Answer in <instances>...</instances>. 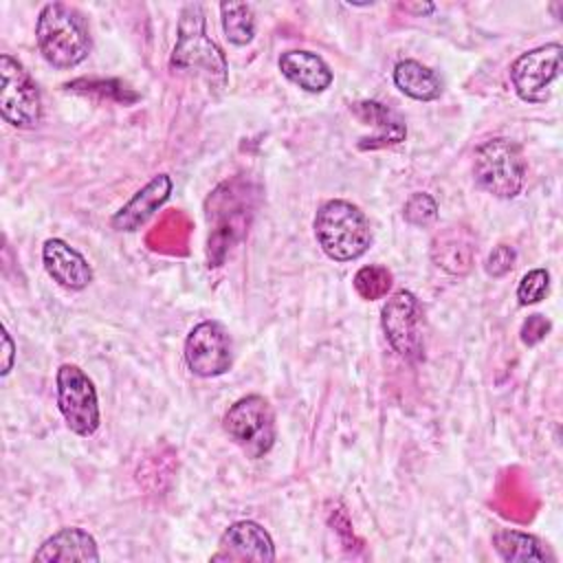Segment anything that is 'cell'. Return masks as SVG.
Returning a JSON list of instances; mask_svg holds the SVG:
<instances>
[{
  "label": "cell",
  "mask_w": 563,
  "mask_h": 563,
  "mask_svg": "<svg viewBox=\"0 0 563 563\" xmlns=\"http://www.w3.org/2000/svg\"><path fill=\"white\" fill-rule=\"evenodd\" d=\"M185 363L191 374L213 378L229 372L233 363V343L220 321H200L185 339Z\"/></svg>",
  "instance_id": "cell-10"
},
{
  "label": "cell",
  "mask_w": 563,
  "mask_h": 563,
  "mask_svg": "<svg viewBox=\"0 0 563 563\" xmlns=\"http://www.w3.org/2000/svg\"><path fill=\"white\" fill-rule=\"evenodd\" d=\"M515 260H517L515 249L508 244H499L488 253V257L484 262V271L493 277H501L515 266Z\"/></svg>",
  "instance_id": "cell-24"
},
{
  "label": "cell",
  "mask_w": 563,
  "mask_h": 563,
  "mask_svg": "<svg viewBox=\"0 0 563 563\" xmlns=\"http://www.w3.org/2000/svg\"><path fill=\"white\" fill-rule=\"evenodd\" d=\"M0 114L18 130H33L42 121V95L29 70L11 55H0Z\"/></svg>",
  "instance_id": "cell-6"
},
{
  "label": "cell",
  "mask_w": 563,
  "mask_h": 563,
  "mask_svg": "<svg viewBox=\"0 0 563 563\" xmlns=\"http://www.w3.org/2000/svg\"><path fill=\"white\" fill-rule=\"evenodd\" d=\"M493 545L504 561H548V550L543 548V543L534 534L521 530H497L493 534Z\"/></svg>",
  "instance_id": "cell-18"
},
{
  "label": "cell",
  "mask_w": 563,
  "mask_h": 563,
  "mask_svg": "<svg viewBox=\"0 0 563 563\" xmlns=\"http://www.w3.org/2000/svg\"><path fill=\"white\" fill-rule=\"evenodd\" d=\"M394 84L416 101H433L442 95L440 77L416 59H402L394 66Z\"/></svg>",
  "instance_id": "cell-17"
},
{
  "label": "cell",
  "mask_w": 563,
  "mask_h": 563,
  "mask_svg": "<svg viewBox=\"0 0 563 563\" xmlns=\"http://www.w3.org/2000/svg\"><path fill=\"white\" fill-rule=\"evenodd\" d=\"M402 216L413 227H427L438 218V202L424 191L411 194L402 207Z\"/></svg>",
  "instance_id": "cell-23"
},
{
  "label": "cell",
  "mask_w": 563,
  "mask_h": 563,
  "mask_svg": "<svg viewBox=\"0 0 563 563\" xmlns=\"http://www.w3.org/2000/svg\"><path fill=\"white\" fill-rule=\"evenodd\" d=\"M172 194V178L167 174L154 176L143 189H139L114 216L112 227L117 231H136Z\"/></svg>",
  "instance_id": "cell-14"
},
{
  "label": "cell",
  "mask_w": 563,
  "mask_h": 563,
  "mask_svg": "<svg viewBox=\"0 0 563 563\" xmlns=\"http://www.w3.org/2000/svg\"><path fill=\"white\" fill-rule=\"evenodd\" d=\"M561 44H543L521 53L510 66V81L519 99L543 103L550 97V86L561 73Z\"/></svg>",
  "instance_id": "cell-9"
},
{
  "label": "cell",
  "mask_w": 563,
  "mask_h": 563,
  "mask_svg": "<svg viewBox=\"0 0 563 563\" xmlns=\"http://www.w3.org/2000/svg\"><path fill=\"white\" fill-rule=\"evenodd\" d=\"M169 66L183 73H198L216 88H224L227 84V57L222 48L207 35L205 11L198 2H189L180 11Z\"/></svg>",
  "instance_id": "cell-2"
},
{
  "label": "cell",
  "mask_w": 563,
  "mask_h": 563,
  "mask_svg": "<svg viewBox=\"0 0 563 563\" xmlns=\"http://www.w3.org/2000/svg\"><path fill=\"white\" fill-rule=\"evenodd\" d=\"M213 561H275V545L271 534L255 521L231 523L218 543Z\"/></svg>",
  "instance_id": "cell-11"
},
{
  "label": "cell",
  "mask_w": 563,
  "mask_h": 563,
  "mask_svg": "<svg viewBox=\"0 0 563 563\" xmlns=\"http://www.w3.org/2000/svg\"><path fill=\"white\" fill-rule=\"evenodd\" d=\"M352 110L361 121L372 123L376 128V132L372 136L361 139V143H358L361 150H378V147H387V145H396V143L405 141L407 125L391 108H387L378 101H358L352 106Z\"/></svg>",
  "instance_id": "cell-16"
},
{
  "label": "cell",
  "mask_w": 563,
  "mask_h": 563,
  "mask_svg": "<svg viewBox=\"0 0 563 563\" xmlns=\"http://www.w3.org/2000/svg\"><path fill=\"white\" fill-rule=\"evenodd\" d=\"M68 90H75V92H90V95H110L114 97L117 101H123V103H132L139 99L136 92H132L128 86H123L121 81H95V79H77V81H70L66 84Z\"/></svg>",
  "instance_id": "cell-22"
},
{
  "label": "cell",
  "mask_w": 563,
  "mask_h": 563,
  "mask_svg": "<svg viewBox=\"0 0 563 563\" xmlns=\"http://www.w3.org/2000/svg\"><path fill=\"white\" fill-rule=\"evenodd\" d=\"M222 427L227 435L253 460L264 457L277 438L275 411L260 394H249L235 400L227 409Z\"/></svg>",
  "instance_id": "cell-5"
},
{
  "label": "cell",
  "mask_w": 563,
  "mask_h": 563,
  "mask_svg": "<svg viewBox=\"0 0 563 563\" xmlns=\"http://www.w3.org/2000/svg\"><path fill=\"white\" fill-rule=\"evenodd\" d=\"M550 290V273L545 268H532L528 271L519 286H517V299H519V306H532V303H539L541 299H545Z\"/></svg>",
  "instance_id": "cell-21"
},
{
  "label": "cell",
  "mask_w": 563,
  "mask_h": 563,
  "mask_svg": "<svg viewBox=\"0 0 563 563\" xmlns=\"http://www.w3.org/2000/svg\"><path fill=\"white\" fill-rule=\"evenodd\" d=\"M55 385L57 407L68 429L81 438L92 435L101 422L97 389L92 380L77 365L64 363L57 369Z\"/></svg>",
  "instance_id": "cell-7"
},
{
  "label": "cell",
  "mask_w": 563,
  "mask_h": 563,
  "mask_svg": "<svg viewBox=\"0 0 563 563\" xmlns=\"http://www.w3.org/2000/svg\"><path fill=\"white\" fill-rule=\"evenodd\" d=\"M389 286H391V273L378 264L363 266L354 275V288L363 299H378L389 290Z\"/></svg>",
  "instance_id": "cell-20"
},
{
  "label": "cell",
  "mask_w": 563,
  "mask_h": 563,
  "mask_svg": "<svg viewBox=\"0 0 563 563\" xmlns=\"http://www.w3.org/2000/svg\"><path fill=\"white\" fill-rule=\"evenodd\" d=\"M99 559L101 554L95 537L81 528L57 530L33 554V561H40V563H70V561H99Z\"/></svg>",
  "instance_id": "cell-13"
},
{
  "label": "cell",
  "mask_w": 563,
  "mask_h": 563,
  "mask_svg": "<svg viewBox=\"0 0 563 563\" xmlns=\"http://www.w3.org/2000/svg\"><path fill=\"white\" fill-rule=\"evenodd\" d=\"M550 328H552V323L543 314H530L521 325V341L526 345H537L539 341H543L548 336Z\"/></svg>",
  "instance_id": "cell-25"
},
{
  "label": "cell",
  "mask_w": 563,
  "mask_h": 563,
  "mask_svg": "<svg viewBox=\"0 0 563 563\" xmlns=\"http://www.w3.org/2000/svg\"><path fill=\"white\" fill-rule=\"evenodd\" d=\"M2 352H4V363H2V369H0V374L2 376H7L9 372H11V367H13V358H15V345H13V339H11V334L4 330L2 332Z\"/></svg>",
  "instance_id": "cell-26"
},
{
  "label": "cell",
  "mask_w": 563,
  "mask_h": 563,
  "mask_svg": "<svg viewBox=\"0 0 563 563\" xmlns=\"http://www.w3.org/2000/svg\"><path fill=\"white\" fill-rule=\"evenodd\" d=\"M42 262L46 273L68 290H84L92 282L88 260L59 238H48L42 246Z\"/></svg>",
  "instance_id": "cell-12"
},
{
  "label": "cell",
  "mask_w": 563,
  "mask_h": 563,
  "mask_svg": "<svg viewBox=\"0 0 563 563\" xmlns=\"http://www.w3.org/2000/svg\"><path fill=\"white\" fill-rule=\"evenodd\" d=\"M380 325L398 356L411 363L422 358V310L413 292L396 290L380 310Z\"/></svg>",
  "instance_id": "cell-8"
},
{
  "label": "cell",
  "mask_w": 563,
  "mask_h": 563,
  "mask_svg": "<svg viewBox=\"0 0 563 563\" xmlns=\"http://www.w3.org/2000/svg\"><path fill=\"white\" fill-rule=\"evenodd\" d=\"M314 238L334 262L358 260L372 244L367 216L347 200H328L317 209Z\"/></svg>",
  "instance_id": "cell-3"
},
{
  "label": "cell",
  "mask_w": 563,
  "mask_h": 563,
  "mask_svg": "<svg viewBox=\"0 0 563 563\" xmlns=\"http://www.w3.org/2000/svg\"><path fill=\"white\" fill-rule=\"evenodd\" d=\"M35 40L42 57L55 68L81 64L92 46L86 18L64 2L42 7L35 22Z\"/></svg>",
  "instance_id": "cell-1"
},
{
  "label": "cell",
  "mask_w": 563,
  "mask_h": 563,
  "mask_svg": "<svg viewBox=\"0 0 563 563\" xmlns=\"http://www.w3.org/2000/svg\"><path fill=\"white\" fill-rule=\"evenodd\" d=\"M220 18L224 35L235 46H246L255 35V13L249 2H222Z\"/></svg>",
  "instance_id": "cell-19"
},
{
  "label": "cell",
  "mask_w": 563,
  "mask_h": 563,
  "mask_svg": "<svg viewBox=\"0 0 563 563\" xmlns=\"http://www.w3.org/2000/svg\"><path fill=\"white\" fill-rule=\"evenodd\" d=\"M277 66L286 79L306 92H323L334 79L325 59L312 51H286L279 55Z\"/></svg>",
  "instance_id": "cell-15"
},
{
  "label": "cell",
  "mask_w": 563,
  "mask_h": 563,
  "mask_svg": "<svg viewBox=\"0 0 563 563\" xmlns=\"http://www.w3.org/2000/svg\"><path fill=\"white\" fill-rule=\"evenodd\" d=\"M475 183L495 198H515L526 183V158L521 147L506 136L488 139L475 150Z\"/></svg>",
  "instance_id": "cell-4"
}]
</instances>
